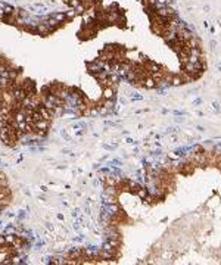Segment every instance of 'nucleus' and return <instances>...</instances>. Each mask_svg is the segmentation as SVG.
Segmentation results:
<instances>
[{"label": "nucleus", "instance_id": "nucleus-1", "mask_svg": "<svg viewBox=\"0 0 221 265\" xmlns=\"http://www.w3.org/2000/svg\"><path fill=\"white\" fill-rule=\"evenodd\" d=\"M52 18H53L56 22H59V24H60L62 21H65L67 16H65V13H56V15H53V16H52Z\"/></svg>", "mask_w": 221, "mask_h": 265}]
</instances>
